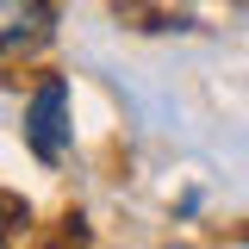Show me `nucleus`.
Wrapping results in <instances>:
<instances>
[{
    "mask_svg": "<svg viewBox=\"0 0 249 249\" xmlns=\"http://www.w3.org/2000/svg\"><path fill=\"white\" fill-rule=\"evenodd\" d=\"M25 137L37 156H62V81H44L25 112Z\"/></svg>",
    "mask_w": 249,
    "mask_h": 249,
    "instance_id": "obj_1",
    "label": "nucleus"
},
{
    "mask_svg": "<svg viewBox=\"0 0 249 249\" xmlns=\"http://www.w3.org/2000/svg\"><path fill=\"white\" fill-rule=\"evenodd\" d=\"M0 19H6V50H25L50 31V6L44 0H0Z\"/></svg>",
    "mask_w": 249,
    "mask_h": 249,
    "instance_id": "obj_2",
    "label": "nucleus"
}]
</instances>
